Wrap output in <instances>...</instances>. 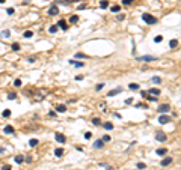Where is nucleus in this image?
I'll return each instance as SVG.
<instances>
[{"mask_svg":"<svg viewBox=\"0 0 181 170\" xmlns=\"http://www.w3.org/2000/svg\"><path fill=\"white\" fill-rule=\"evenodd\" d=\"M142 20L148 24H156L157 23V18L156 17H152L151 14H142Z\"/></svg>","mask_w":181,"mask_h":170,"instance_id":"nucleus-1","label":"nucleus"},{"mask_svg":"<svg viewBox=\"0 0 181 170\" xmlns=\"http://www.w3.org/2000/svg\"><path fill=\"white\" fill-rule=\"evenodd\" d=\"M154 60H157L156 56H140V57H137V62H154Z\"/></svg>","mask_w":181,"mask_h":170,"instance_id":"nucleus-2","label":"nucleus"},{"mask_svg":"<svg viewBox=\"0 0 181 170\" xmlns=\"http://www.w3.org/2000/svg\"><path fill=\"white\" fill-rule=\"evenodd\" d=\"M169 109H170L169 104H161V105L159 107V109H157V111H159V113H161V114H166V113L169 111Z\"/></svg>","mask_w":181,"mask_h":170,"instance_id":"nucleus-3","label":"nucleus"},{"mask_svg":"<svg viewBox=\"0 0 181 170\" xmlns=\"http://www.w3.org/2000/svg\"><path fill=\"white\" fill-rule=\"evenodd\" d=\"M54 139H56V141H57V143H65V141H66V137L64 136L62 132H56Z\"/></svg>","mask_w":181,"mask_h":170,"instance_id":"nucleus-4","label":"nucleus"},{"mask_svg":"<svg viewBox=\"0 0 181 170\" xmlns=\"http://www.w3.org/2000/svg\"><path fill=\"white\" fill-rule=\"evenodd\" d=\"M159 122L163 125V123H169L170 122V116H168V114H161L160 118H159Z\"/></svg>","mask_w":181,"mask_h":170,"instance_id":"nucleus-5","label":"nucleus"},{"mask_svg":"<svg viewBox=\"0 0 181 170\" xmlns=\"http://www.w3.org/2000/svg\"><path fill=\"white\" fill-rule=\"evenodd\" d=\"M57 14H59V8L56 5H51L48 9V15H57Z\"/></svg>","mask_w":181,"mask_h":170,"instance_id":"nucleus-6","label":"nucleus"},{"mask_svg":"<svg viewBox=\"0 0 181 170\" xmlns=\"http://www.w3.org/2000/svg\"><path fill=\"white\" fill-rule=\"evenodd\" d=\"M166 139H168V137H166L165 132H157V134H156V140H157V141H166Z\"/></svg>","mask_w":181,"mask_h":170,"instance_id":"nucleus-7","label":"nucleus"},{"mask_svg":"<svg viewBox=\"0 0 181 170\" xmlns=\"http://www.w3.org/2000/svg\"><path fill=\"white\" fill-rule=\"evenodd\" d=\"M146 93H149V95H152V96H157V95H160V89H157V87H152V89H149Z\"/></svg>","mask_w":181,"mask_h":170,"instance_id":"nucleus-8","label":"nucleus"},{"mask_svg":"<svg viewBox=\"0 0 181 170\" xmlns=\"http://www.w3.org/2000/svg\"><path fill=\"white\" fill-rule=\"evenodd\" d=\"M172 161H174V158H170V157H168V158H165V160H161V166H163V167H166V166H169V164H172Z\"/></svg>","mask_w":181,"mask_h":170,"instance_id":"nucleus-9","label":"nucleus"},{"mask_svg":"<svg viewBox=\"0 0 181 170\" xmlns=\"http://www.w3.org/2000/svg\"><path fill=\"white\" fill-rule=\"evenodd\" d=\"M57 26L62 30H68V26H66V21L65 20H59V23H57Z\"/></svg>","mask_w":181,"mask_h":170,"instance_id":"nucleus-10","label":"nucleus"},{"mask_svg":"<svg viewBox=\"0 0 181 170\" xmlns=\"http://www.w3.org/2000/svg\"><path fill=\"white\" fill-rule=\"evenodd\" d=\"M103 146H104V141H103L101 139H98L95 143H94V148H97V149H101Z\"/></svg>","mask_w":181,"mask_h":170,"instance_id":"nucleus-11","label":"nucleus"},{"mask_svg":"<svg viewBox=\"0 0 181 170\" xmlns=\"http://www.w3.org/2000/svg\"><path fill=\"white\" fill-rule=\"evenodd\" d=\"M121 92H122V87H118V89H113V90H110L107 95H109V96H113V95H118V93H121Z\"/></svg>","mask_w":181,"mask_h":170,"instance_id":"nucleus-12","label":"nucleus"},{"mask_svg":"<svg viewBox=\"0 0 181 170\" xmlns=\"http://www.w3.org/2000/svg\"><path fill=\"white\" fill-rule=\"evenodd\" d=\"M3 131H5V134H14L15 130H14V127H11V125H6Z\"/></svg>","mask_w":181,"mask_h":170,"instance_id":"nucleus-13","label":"nucleus"},{"mask_svg":"<svg viewBox=\"0 0 181 170\" xmlns=\"http://www.w3.org/2000/svg\"><path fill=\"white\" fill-rule=\"evenodd\" d=\"M166 152H168V149H166V148H160V149H157V150H156V154H157V155H160V157H163V155H166Z\"/></svg>","mask_w":181,"mask_h":170,"instance_id":"nucleus-14","label":"nucleus"},{"mask_svg":"<svg viewBox=\"0 0 181 170\" xmlns=\"http://www.w3.org/2000/svg\"><path fill=\"white\" fill-rule=\"evenodd\" d=\"M14 161H15L17 164H21V163H24V157H23V155H17V157L14 158Z\"/></svg>","mask_w":181,"mask_h":170,"instance_id":"nucleus-15","label":"nucleus"},{"mask_svg":"<svg viewBox=\"0 0 181 170\" xmlns=\"http://www.w3.org/2000/svg\"><path fill=\"white\" fill-rule=\"evenodd\" d=\"M103 127H104V130L110 131V130H113V123H112V122H106V123H103Z\"/></svg>","mask_w":181,"mask_h":170,"instance_id":"nucleus-16","label":"nucleus"},{"mask_svg":"<svg viewBox=\"0 0 181 170\" xmlns=\"http://www.w3.org/2000/svg\"><path fill=\"white\" fill-rule=\"evenodd\" d=\"M56 110L60 111V113H64V111H66V105H65V104H59V105L56 107Z\"/></svg>","mask_w":181,"mask_h":170,"instance_id":"nucleus-17","label":"nucleus"},{"mask_svg":"<svg viewBox=\"0 0 181 170\" xmlns=\"http://www.w3.org/2000/svg\"><path fill=\"white\" fill-rule=\"evenodd\" d=\"M11 36V32L9 30H3V32H0V38H9Z\"/></svg>","mask_w":181,"mask_h":170,"instance_id":"nucleus-18","label":"nucleus"},{"mask_svg":"<svg viewBox=\"0 0 181 170\" xmlns=\"http://www.w3.org/2000/svg\"><path fill=\"white\" fill-rule=\"evenodd\" d=\"M82 2V0H57V3H77Z\"/></svg>","mask_w":181,"mask_h":170,"instance_id":"nucleus-19","label":"nucleus"},{"mask_svg":"<svg viewBox=\"0 0 181 170\" xmlns=\"http://www.w3.org/2000/svg\"><path fill=\"white\" fill-rule=\"evenodd\" d=\"M177 45H178V41H177V39H170V41H169V47H170V48H175Z\"/></svg>","mask_w":181,"mask_h":170,"instance_id":"nucleus-20","label":"nucleus"},{"mask_svg":"<svg viewBox=\"0 0 181 170\" xmlns=\"http://www.w3.org/2000/svg\"><path fill=\"white\" fill-rule=\"evenodd\" d=\"M54 155H56V157H62V155H64V149H62V148H57V149L54 150Z\"/></svg>","mask_w":181,"mask_h":170,"instance_id":"nucleus-21","label":"nucleus"},{"mask_svg":"<svg viewBox=\"0 0 181 170\" xmlns=\"http://www.w3.org/2000/svg\"><path fill=\"white\" fill-rule=\"evenodd\" d=\"M100 6L103 8V9H106V8H109V2H107V0H101V2H100Z\"/></svg>","mask_w":181,"mask_h":170,"instance_id":"nucleus-22","label":"nucleus"},{"mask_svg":"<svg viewBox=\"0 0 181 170\" xmlns=\"http://www.w3.org/2000/svg\"><path fill=\"white\" fill-rule=\"evenodd\" d=\"M151 81H152L154 84H160V83H161V78H160V77H152Z\"/></svg>","mask_w":181,"mask_h":170,"instance_id":"nucleus-23","label":"nucleus"},{"mask_svg":"<svg viewBox=\"0 0 181 170\" xmlns=\"http://www.w3.org/2000/svg\"><path fill=\"white\" fill-rule=\"evenodd\" d=\"M79 21V15H73V17H70V23L71 24H74V23H77Z\"/></svg>","mask_w":181,"mask_h":170,"instance_id":"nucleus-24","label":"nucleus"},{"mask_svg":"<svg viewBox=\"0 0 181 170\" xmlns=\"http://www.w3.org/2000/svg\"><path fill=\"white\" fill-rule=\"evenodd\" d=\"M23 36H24V38H32V36H33V32H32V30H26Z\"/></svg>","mask_w":181,"mask_h":170,"instance_id":"nucleus-25","label":"nucleus"},{"mask_svg":"<svg viewBox=\"0 0 181 170\" xmlns=\"http://www.w3.org/2000/svg\"><path fill=\"white\" fill-rule=\"evenodd\" d=\"M128 87H130L131 90H137V89H139V84H137V83H130V86H128Z\"/></svg>","mask_w":181,"mask_h":170,"instance_id":"nucleus-26","label":"nucleus"},{"mask_svg":"<svg viewBox=\"0 0 181 170\" xmlns=\"http://www.w3.org/2000/svg\"><path fill=\"white\" fill-rule=\"evenodd\" d=\"M70 63L74 66H83V62H75V60H70Z\"/></svg>","mask_w":181,"mask_h":170,"instance_id":"nucleus-27","label":"nucleus"},{"mask_svg":"<svg viewBox=\"0 0 181 170\" xmlns=\"http://www.w3.org/2000/svg\"><path fill=\"white\" fill-rule=\"evenodd\" d=\"M110 9H112V12H113V14H115V12H119V9H121V6H119V5H115V6H112V8H110Z\"/></svg>","mask_w":181,"mask_h":170,"instance_id":"nucleus-28","label":"nucleus"},{"mask_svg":"<svg viewBox=\"0 0 181 170\" xmlns=\"http://www.w3.org/2000/svg\"><path fill=\"white\" fill-rule=\"evenodd\" d=\"M38 143H39V141H38V139H32V140L29 141V145H30V146H36Z\"/></svg>","mask_w":181,"mask_h":170,"instance_id":"nucleus-29","label":"nucleus"},{"mask_svg":"<svg viewBox=\"0 0 181 170\" xmlns=\"http://www.w3.org/2000/svg\"><path fill=\"white\" fill-rule=\"evenodd\" d=\"M18 50H20V44L14 42V44H12V51H18Z\"/></svg>","mask_w":181,"mask_h":170,"instance_id":"nucleus-30","label":"nucleus"},{"mask_svg":"<svg viewBox=\"0 0 181 170\" xmlns=\"http://www.w3.org/2000/svg\"><path fill=\"white\" fill-rule=\"evenodd\" d=\"M75 57H77V59H86L88 56L83 54V53H75Z\"/></svg>","mask_w":181,"mask_h":170,"instance_id":"nucleus-31","label":"nucleus"},{"mask_svg":"<svg viewBox=\"0 0 181 170\" xmlns=\"http://www.w3.org/2000/svg\"><path fill=\"white\" fill-rule=\"evenodd\" d=\"M2 114H3V118H9V116H11V110H9V109H6Z\"/></svg>","mask_w":181,"mask_h":170,"instance_id":"nucleus-32","label":"nucleus"},{"mask_svg":"<svg viewBox=\"0 0 181 170\" xmlns=\"http://www.w3.org/2000/svg\"><path fill=\"white\" fill-rule=\"evenodd\" d=\"M48 32H50V33H56V32H57V24H56V26H51V27L48 29Z\"/></svg>","mask_w":181,"mask_h":170,"instance_id":"nucleus-33","label":"nucleus"},{"mask_svg":"<svg viewBox=\"0 0 181 170\" xmlns=\"http://www.w3.org/2000/svg\"><path fill=\"white\" fill-rule=\"evenodd\" d=\"M161 41H163V36H161V35H157V36L154 38V42H157V44L161 42Z\"/></svg>","mask_w":181,"mask_h":170,"instance_id":"nucleus-34","label":"nucleus"},{"mask_svg":"<svg viewBox=\"0 0 181 170\" xmlns=\"http://www.w3.org/2000/svg\"><path fill=\"white\" fill-rule=\"evenodd\" d=\"M92 123H94V125H101L100 118H94V119H92Z\"/></svg>","mask_w":181,"mask_h":170,"instance_id":"nucleus-35","label":"nucleus"},{"mask_svg":"<svg viewBox=\"0 0 181 170\" xmlns=\"http://www.w3.org/2000/svg\"><path fill=\"white\" fill-rule=\"evenodd\" d=\"M17 98V95H15V92H11L9 95H8V100H15Z\"/></svg>","mask_w":181,"mask_h":170,"instance_id":"nucleus-36","label":"nucleus"},{"mask_svg":"<svg viewBox=\"0 0 181 170\" xmlns=\"http://www.w3.org/2000/svg\"><path fill=\"white\" fill-rule=\"evenodd\" d=\"M103 87H104V83H98V84L95 86V90H101Z\"/></svg>","mask_w":181,"mask_h":170,"instance_id":"nucleus-37","label":"nucleus"},{"mask_svg":"<svg viewBox=\"0 0 181 170\" xmlns=\"http://www.w3.org/2000/svg\"><path fill=\"white\" fill-rule=\"evenodd\" d=\"M133 2H134V0H122V5H124V6H127V5H131Z\"/></svg>","mask_w":181,"mask_h":170,"instance_id":"nucleus-38","label":"nucleus"},{"mask_svg":"<svg viewBox=\"0 0 181 170\" xmlns=\"http://www.w3.org/2000/svg\"><path fill=\"white\" fill-rule=\"evenodd\" d=\"M146 100H148V101H152V102H156V101H157V98H156V96H152V95H149L148 98H146Z\"/></svg>","mask_w":181,"mask_h":170,"instance_id":"nucleus-39","label":"nucleus"},{"mask_svg":"<svg viewBox=\"0 0 181 170\" xmlns=\"http://www.w3.org/2000/svg\"><path fill=\"white\" fill-rule=\"evenodd\" d=\"M14 84H15L17 87H18V86H21V80H20V78H17L15 81H14Z\"/></svg>","mask_w":181,"mask_h":170,"instance_id":"nucleus-40","label":"nucleus"},{"mask_svg":"<svg viewBox=\"0 0 181 170\" xmlns=\"http://www.w3.org/2000/svg\"><path fill=\"white\" fill-rule=\"evenodd\" d=\"M101 140L104 141V143H106V141H110V136H104V137H103Z\"/></svg>","mask_w":181,"mask_h":170,"instance_id":"nucleus-41","label":"nucleus"},{"mask_svg":"<svg viewBox=\"0 0 181 170\" xmlns=\"http://www.w3.org/2000/svg\"><path fill=\"white\" fill-rule=\"evenodd\" d=\"M91 136H92L91 132H85V139H86V140H89V139H91Z\"/></svg>","mask_w":181,"mask_h":170,"instance_id":"nucleus-42","label":"nucleus"},{"mask_svg":"<svg viewBox=\"0 0 181 170\" xmlns=\"http://www.w3.org/2000/svg\"><path fill=\"white\" fill-rule=\"evenodd\" d=\"M24 161H26V163H29V164H30V163H32V158H30V157H24Z\"/></svg>","mask_w":181,"mask_h":170,"instance_id":"nucleus-43","label":"nucleus"},{"mask_svg":"<svg viewBox=\"0 0 181 170\" xmlns=\"http://www.w3.org/2000/svg\"><path fill=\"white\" fill-rule=\"evenodd\" d=\"M6 12H8V15H12V14H14V8H9Z\"/></svg>","mask_w":181,"mask_h":170,"instance_id":"nucleus-44","label":"nucleus"},{"mask_svg":"<svg viewBox=\"0 0 181 170\" xmlns=\"http://www.w3.org/2000/svg\"><path fill=\"white\" fill-rule=\"evenodd\" d=\"M146 166L143 164V163H139V164H137V169H145Z\"/></svg>","mask_w":181,"mask_h":170,"instance_id":"nucleus-45","label":"nucleus"},{"mask_svg":"<svg viewBox=\"0 0 181 170\" xmlns=\"http://www.w3.org/2000/svg\"><path fill=\"white\" fill-rule=\"evenodd\" d=\"M118 20H119V21H122V20H124V15H122V14H119V15H118Z\"/></svg>","mask_w":181,"mask_h":170,"instance_id":"nucleus-46","label":"nucleus"},{"mask_svg":"<svg viewBox=\"0 0 181 170\" xmlns=\"http://www.w3.org/2000/svg\"><path fill=\"white\" fill-rule=\"evenodd\" d=\"M133 102V100H131V98H128V100H125V104H131Z\"/></svg>","mask_w":181,"mask_h":170,"instance_id":"nucleus-47","label":"nucleus"},{"mask_svg":"<svg viewBox=\"0 0 181 170\" xmlns=\"http://www.w3.org/2000/svg\"><path fill=\"white\" fill-rule=\"evenodd\" d=\"M75 80H77V81H80V80H83V77H82V75H77Z\"/></svg>","mask_w":181,"mask_h":170,"instance_id":"nucleus-48","label":"nucleus"},{"mask_svg":"<svg viewBox=\"0 0 181 170\" xmlns=\"http://www.w3.org/2000/svg\"><path fill=\"white\" fill-rule=\"evenodd\" d=\"M79 9H80V11H82V9H86V5H80V6H79Z\"/></svg>","mask_w":181,"mask_h":170,"instance_id":"nucleus-49","label":"nucleus"},{"mask_svg":"<svg viewBox=\"0 0 181 170\" xmlns=\"http://www.w3.org/2000/svg\"><path fill=\"white\" fill-rule=\"evenodd\" d=\"M3 170H11V167H9V166H5V167H3Z\"/></svg>","mask_w":181,"mask_h":170,"instance_id":"nucleus-50","label":"nucleus"},{"mask_svg":"<svg viewBox=\"0 0 181 170\" xmlns=\"http://www.w3.org/2000/svg\"><path fill=\"white\" fill-rule=\"evenodd\" d=\"M6 2V0H0V5H2V3H5Z\"/></svg>","mask_w":181,"mask_h":170,"instance_id":"nucleus-51","label":"nucleus"}]
</instances>
